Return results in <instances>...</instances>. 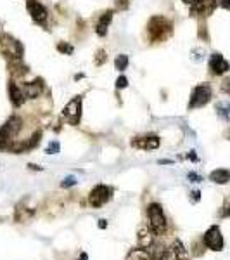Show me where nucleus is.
Returning <instances> with one entry per match:
<instances>
[{
    "instance_id": "26",
    "label": "nucleus",
    "mask_w": 230,
    "mask_h": 260,
    "mask_svg": "<svg viewBox=\"0 0 230 260\" xmlns=\"http://www.w3.org/2000/svg\"><path fill=\"white\" fill-rule=\"evenodd\" d=\"M59 151H61V144H59L58 140H52L49 146H47V149H45V153L47 154H58Z\"/></svg>"
},
{
    "instance_id": "28",
    "label": "nucleus",
    "mask_w": 230,
    "mask_h": 260,
    "mask_svg": "<svg viewBox=\"0 0 230 260\" xmlns=\"http://www.w3.org/2000/svg\"><path fill=\"white\" fill-rule=\"evenodd\" d=\"M202 54H204V52H202V49H194L192 52H190V58H192L194 61L199 62V61H202V59H204V56H202Z\"/></svg>"
},
{
    "instance_id": "25",
    "label": "nucleus",
    "mask_w": 230,
    "mask_h": 260,
    "mask_svg": "<svg viewBox=\"0 0 230 260\" xmlns=\"http://www.w3.org/2000/svg\"><path fill=\"white\" fill-rule=\"evenodd\" d=\"M107 61V54L104 49H99L97 52H95V58H94V62H95V66H102L104 62Z\"/></svg>"
},
{
    "instance_id": "41",
    "label": "nucleus",
    "mask_w": 230,
    "mask_h": 260,
    "mask_svg": "<svg viewBox=\"0 0 230 260\" xmlns=\"http://www.w3.org/2000/svg\"><path fill=\"white\" fill-rule=\"evenodd\" d=\"M80 260H86V253H83V255H80Z\"/></svg>"
},
{
    "instance_id": "29",
    "label": "nucleus",
    "mask_w": 230,
    "mask_h": 260,
    "mask_svg": "<svg viewBox=\"0 0 230 260\" xmlns=\"http://www.w3.org/2000/svg\"><path fill=\"white\" fill-rule=\"evenodd\" d=\"M128 87V78L127 76H119L118 80H116V89L118 91H121V89H127Z\"/></svg>"
},
{
    "instance_id": "24",
    "label": "nucleus",
    "mask_w": 230,
    "mask_h": 260,
    "mask_svg": "<svg viewBox=\"0 0 230 260\" xmlns=\"http://www.w3.org/2000/svg\"><path fill=\"white\" fill-rule=\"evenodd\" d=\"M56 49H58V52L64 54V56H71L74 52V47L71 44H68V42H59L58 46H56Z\"/></svg>"
},
{
    "instance_id": "20",
    "label": "nucleus",
    "mask_w": 230,
    "mask_h": 260,
    "mask_svg": "<svg viewBox=\"0 0 230 260\" xmlns=\"http://www.w3.org/2000/svg\"><path fill=\"white\" fill-rule=\"evenodd\" d=\"M215 109H216V115L220 116L223 122L230 123V103L229 101H220V103H216Z\"/></svg>"
},
{
    "instance_id": "23",
    "label": "nucleus",
    "mask_w": 230,
    "mask_h": 260,
    "mask_svg": "<svg viewBox=\"0 0 230 260\" xmlns=\"http://www.w3.org/2000/svg\"><path fill=\"white\" fill-rule=\"evenodd\" d=\"M128 62H130V59H128L127 54H118L115 59V70L116 71H125L128 68Z\"/></svg>"
},
{
    "instance_id": "40",
    "label": "nucleus",
    "mask_w": 230,
    "mask_h": 260,
    "mask_svg": "<svg viewBox=\"0 0 230 260\" xmlns=\"http://www.w3.org/2000/svg\"><path fill=\"white\" fill-rule=\"evenodd\" d=\"M187 158H189V160L197 161V156H196V154H194V151H190V154H187Z\"/></svg>"
},
{
    "instance_id": "30",
    "label": "nucleus",
    "mask_w": 230,
    "mask_h": 260,
    "mask_svg": "<svg viewBox=\"0 0 230 260\" xmlns=\"http://www.w3.org/2000/svg\"><path fill=\"white\" fill-rule=\"evenodd\" d=\"M128 5H130V0H118V2H116L115 11H127Z\"/></svg>"
},
{
    "instance_id": "8",
    "label": "nucleus",
    "mask_w": 230,
    "mask_h": 260,
    "mask_svg": "<svg viewBox=\"0 0 230 260\" xmlns=\"http://www.w3.org/2000/svg\"><path fill=\"white\" fill-rule=\"evenodd\" d=\"M113 193H115L113 187L106 186V184H97V186L90 191V194H88V203H90V207H94V208L104 207V205L113 198Z\"/></svg>"
},
{
    "instance_id": "15",
    "label": "nucleus",
    "mask_w": 230,
    "mask_h": 260,
    "mask_svg": "<svg viewBox=\"0 0 230 260\" xmlns=\"http://www.w3.org/2000/svg\"><path fill=\"white\" fill-rule=\"evenodd\" d=\"M9 99H11V104L14 107H21L23 104L26 103V97L21 91V85H17L16 82H9Z\"/></svg>"
},
{
    "instance_id": "32",
    "label": "nucleus",
    "mask_w": 230,
    "mask_h": 260,
    "mask_svg": "<svg viewBox=\"0 0 230 260\" xmlns=\"http://www.w3.org/2000/svg\"><path fill=\"white\" fill-rule=\"evenodd\" d=\"M187 177H189V181H190V182H201V181H202L201 175H197L196 172H190L189 175H187Z\"/></svg>"
},
{
    "instance_id": "17",
    "label": "nucleus",
    "mask_w": 230,
    "mask_h": 260,
    "mask_svg": "<svg viewBox=\"0 0 230 260\" xmlns=\"http://www.w3.org/2000/svg\"><path fill=\"white\" fill-rule=\"evenodd\" d=\"M170 253H172L173 260H190V253L187 252V248L184 246L180 240H175L170 248Z\"/></svg>"
},
{
    "instance_id": "37",
    "label": "nucleus",
    "mask_w": 230,
    "mask_h": 260,
    "mask_svg": "<svg viewBox=\"0 0 230 260\" xmlns=\"http://www.w3.org/2000/svg\"><path fill=\"white\" fill-rule=\"evenodd\" d=\"M29 170H35V172H38V170H40L42 172V167H38V165H33V163H29Z\"/></svg>"
},
{
    "instance_id": "31",
    "label": "nucleus",
    "mask_w": 230,
    "mask_h": 260,
    "mask_svg": "<svg viewBox=\"0 0 230 260\" xmlns=\"http://www.w3.org/2000/svg\"><path fill=\"white\" fill-rule=\"evenodd\" d=\"M222 92H225L227 95H230V76H227L222 82Z\"/></svg>"
},
{
    "instance_id": "5",
    "label": "nucleus",
    "mask_w": 230,
    "mask_h": 260,
    "mask_svg": "<svg viewBox=\"0 0 230 260\" xmlns=\"http://www.w3.org/2000/svg\"><path fill=\"white\" fill-rule=\"evenodd\" d=\"M147 226L151 227L156 234H163L166 231V215L163 212V207L159 203H151L147 207Z\"/></svg>"
},
{
    "instance_id": "1",
    "label": "nucleus",
    "mask_w": 230,
    "mask_h": 260,
    "mask_svg": "<svg viewBox=\"0 0 230 260\" xmlns=\"http://www.w3.org/2000/svg\"><path fill=\"white\" fill-rule=\"evenodd\" d=\"M173 33V23L164 16H152L147 21V38L152 44L166 42Z\"/></svg>"
},
{
    "instance_id": "11",
    "label": "nucleus",
    "mask_w": 230,
    "mask_h": 260,
    "mask_svg": "<svg viewBox=\"0 0 230 260\" xmlns=\"http://www.w3.org/2000/svg\"><path fill=\"white\" fill-rule=\"evenodd\" d=\"M218 5V0H199L197 4L190 5V16L194 17H206L213 13Z\"/></svg>"
},
{
    "instance_id": "36",
    "label": "nucleus",
    "mask_w": 230,
    "mask_h": 260,
    "mask_svg": "<svg viewBox=\"0 0 230 260\" xmlns=\"http://www.w3.org/2000/svg\"><path fill=\"white\" fill-rule=\"evenodd\" d=\"M99 227H101V229H106V227H107V220H104V219L99 220Z\"/></svg>"
},
{
    "instance_id": "4",
    "label": "nucleus",
    "mask_w": 230,
    "mask_h": 260,
    "mask_svg": "<svg viewBox=\"0 0 230 260\" xmlns=\"http://www.w3.org/2000/svg\"><path fill=\"white\" fill-rule=\"evenodd\" d=\"M0 52L4 54L5 58L13 59V61H21L23 54H25V47L17 38L5 33L0 37Z\"/></svg>"
},
{
    "instance_id": "18",
    "label": "nucleus",
    "mask_w": 230,
    "mask_h": 260,
    "mask_svg": "<svg viewBox=\"0 0 230 260\" xmlns=\"http://www.w3.org/2000/svg\"><path fill=\"white\" fill-rule=\"evenodd\" d=\"M149 255H151V260H168L172 257L168 248H164L163 245H154L152 248L147 250Z\"/></svg>"
},
{
    "instance_id": "7",
    "label": "nucleus",
    "mask_w": 230,
    "mask_h": 260,
    "mask_svg": "<svg viewBox=\"0 0 230 260\" xmlns=\"http://www.w3.org/2000/svg\"><path fill=\"white\" fill-rule=\"evenodd\" d=\"M202 243L208 250L211 252H222L223 246H225V240H223L222 229L220 226H211L208 231L202 236Z\"/></svg>"
},
{
    "instance_id": "2",
    "label": "nucleus",
    "mask_w": 230,
    "mask_h": 260,
    "mask_svg": "<svg viewBox=\"0 0 230 260\" xmlns=\"http://www.w3.org/2000/svg\"><path fill=\"white\" fill-rule=\"evenodd\" d=\"M23 128V120L19 116H11L2 127H0V149H9L11 142L17 137Z\"/></svg>"
},
{
    "instance_id": "39",
    "label": "nucleus",
    "mask_w": 230,
    "mask_h": 260,
    "mask_svg": "<svg viewBox=\"0 0 230 260\" xmlns=\"http://www.w3.org/2000/svg\"><path fill=\"white\" fill-rule=\"evenodd\" d=\"M182 2H184V4H187V5H194V4H197L199 0H182Z\"/></svg>"
},
{
    "instance_id": "35",
    "label": "nucleus",
    "mask_w": 230,
    "mask_h": 260,
    "mask_svg": "<svg viewBox=\"0 0 230 260\" xmlns=\"http://www.w3.org/2000/svg\"><path fill=\"white\" fill-rule=\"evenodd\" d=\"M218 5L223 9H229L230 11V0H218Z\"/></svg>"
},
{
    "instance_id": "14",
    "label": "nucleus",
    "mask_w": 230,
    "mask_h": 260,
    "mask_svg": "<svg viewBox=\"0 0 230 260\" xmlns=\"http://www.w3.org/2000/svg\"><path fill=\"white\" fill-rule=\"evenodd\" d=\"M131 146L137 149H144V151H151V149H158L159 148V137L154 136V134H149V136L144 137H135L131 140Z\"/></svg>"
},
{
    "instance_id": "19",
    "label": "nucleus",
    "mask_w": 230,
    "mask_h": 260,
    "mask_svg": "<svg viewBox=\"0 0 230 260\" xmlns=\"http://www.w3.org/2000/svg\"><path fill=\"white\" fill-rule=\"evenodd\" d=\"M210 181L215 184H227L230 182V170L227 168H216L210 173Z\"/></svg>"
},
{
    "instance_id": "12",
    "label": "nucleus",
    "mask_w": 230,
    "mask_h": 260,
    "mask_svg": "<svg viewBox=\"0 0 230 260\" xmlns=\"http://www.w3.org/2000/svg\"><path fill=\"white\" fill-rule=\"evenodd\" d=\"M137 241H139L140 248L144 250H149L156 245V232L152 231L149 226H140L139 232H137Z\"/></svg>"
},
{
    "instance_id": "21",
    "label": "nucleus",
    "mask_w": 230,
    "mask_h": 260,
    "mask_svg": "<svg viewBox=\"0 0 230 260\" xmlns=\"http://www.w3.org/2000/svg\"><path fill=\"white\" fill-rule=\"evenodd\" d=\"M33 214H35V208H29V207H23V203L21 205H17L16 208V220L17 222H26V220H29L33 217Z\"/></svg>"
},
{
    "instance_id": "22",
    "label": "nucleus",
    "mask_w": 230,
    "mask_h": 260,
    "mask_svg": "<svg viewBox=\"0 0 230 260\" xmlns=\"http://www.w3.org/2000/svg\"><path fill=\"white\" fill-rule=\"evenodd\" d=\"M125 260H151V255H149L147 250H144V248H139V250H130L127 255V259Z\"/></svg>"
},
{
    "instance_id": "33",
    "label": "nucleus",
    "mask_w": 230,
    "mask_h": 260,
    "mask_svg": "<svg viewBox=\"0 0 230 260\" xmlns=\"http://www.w3.org/2000/svg\"><path fill=\"white\" fill-rule=\"evenodd\" d=\"M222 217H230V199L225 203V207H223V210H222Z\"/></svg>"
},
{
    "instance_id": "6",
    "label": "nucleus",
    "mask_w": 230,
    "mask_h": 260,
    "mask_svg": "<svg viewBox=\"0 0 230 260\" xmlns=\"http://www.w3.org/2000/svg\"><path fill=\"white\" fill-rule=\"evenodd\" d=\"M82 109H83V95H74L73 99L68 101L64 107H62V118L70 125L76 127L82 120Z\"/></svg>"
},
{
    "instance_id": "38",
    "label": "nucleus",
    "mask_w": 230,
    "mask_h": 260,
    "mask_svg": "<svg viewBox=\"0 0 230 260\" xmlns=\"http://www.w3.org/2000/svg\"><path fill=\"white\" fill-rule=\"evenodd\" d=\"M158 163H159V165H172L173 161L172 160H159Z\"/></svg>"
},
{
    "instance_id": "13",
    "label": "nucleus",
    "mask_w": 230,
    "mask_h": 260,
    "mask_svg": "<svg viewBox=\"0 0 230 260\" xmlns=\"http://www.w3.org/2000/svg\"><path fill=\"white\" fill-rule=\"evenodd\" d=\"M21 91H23L26 99H37V97L42 95V92H43V80L35 78L33 82L21 83Z\"/></svg>"
},
{
    "instance_id": "34",
    "label": "nucleus",
    "mask_w": 230,
    "mask_h": 260,
    "mask_svg": "<svg viewBox=\"0 0 230 260\" xmlns=\"http://www.w3.org/2000/svg\"><path fill=\"white\" fill-rule=\"evenodd\" d=\"M190 199H192L194 203H197L201 199V193H199V191H192V193H190Z\"/></svg>"
},
{
    "instance_id": "10",
    "label": "nucleus",
    "mask_w": 230,
    "mask_h": 260,
    "mask_svg": "<svg viewBox=\"0 0 230 260\" xmlns=\"http://www.w3.org/2000/svg\"><path fill=\"white\" fill-rule=\"evenodd\" d=\"M208 68H210V73L215 76H222V75L229 73L230 71V62L223 58L220 52H213L208 59Z\"/></svg>"
},
{
    "instance_id": "9",
    "label": "nucleus",
    "mask_w": 230,
    "mask_h": 260,
    "mask_svg": "<svg viewBox=\"0 0 230 260\" xmlns=\"http://www.w3.org/2000/svg\"><path fill=\"white\" fill-rule=\"evenodd\" d=\"M26 11L31 16L33 23H37L40 26H47V19H49V13H47L45 5L38 2V0H26Z\"/></svg>"
},
{
    "instance_id": "27",
    "label": "nucleus",
    "mask_w": 230,
    "mask_h": 260,
    "mask_svg": "<svg viewBox=\"0 0 230 260\" xmlns=\"http://www.w3.org/2000/svg\"><path fill=\"white\" fill-rule=\"evenodd\" d=\"M76 182H78V181H76L73 175H70V177H66L64 181L61 182V187H62V189H66V187H73V186H76Z\"/></svg>"
},
{
    "instance_id": "3",
    "label": "nucleus",
    "mask_w": 230,
    "mask_h": 260,
    "mask_svg": "<svg viewBox=\"0 0 230 260\" xmlns=\"http://www.w3.org/2000/svg\"><path fill=\"white\" fill-rule=\"evenodd\" d=\"M211 97H213V89H211L210 83H199L192 89L189 97V104H187V109L192 111V109H197V107H202L210 103Z\"/></svg>"
},
{
    "instance_id": "16",
    "label": "nucleus",
    "mask_w": 230,
    "mask_h": 260,
    "mask_svg": "<svg viewBox=\"0 0 230 260\" xmlns=\"http://www.w3.org/2000/svg\"><path fill=\"white\" fill-rule=\"evenodd\" d=\"M113 16H115V11H106V13L97 19V23H95V33H97L99 37H106L107 35V30H109V25H111Z\"/></svg>"
}]
</instances>
